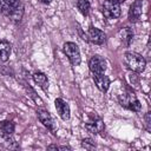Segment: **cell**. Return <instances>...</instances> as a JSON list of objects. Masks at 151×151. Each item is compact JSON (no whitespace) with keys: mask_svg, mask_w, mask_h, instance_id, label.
Returning <instances> with one entry per match:
<instances>
[{"mask_svg":"<svg viewBox=\"0 0 151 151\" xmlns=\"http://www.w3.org/2000/svg\"><path fill=\"white\" fill-rule=\"evenodd\" d=\"M39 1H40L41 4H45V5H47V4H50L52 0H39Z\"/></svg>","mask_w":151,"mask_h":151,"instance_id":"obj_23","label":"cell"},{"mask_svg":"<svg viewBox=\"0 0 151 151\" xmlns=\"http://www.w3.org/2000/svg\"><path fill=\"white\" fill-rule=\"evenodd\" d=\"M54 105H55V109H57V112H58L59 117L63 120H68L70 119V106H68V104L64 99L57 98L54 100Z\"/></svg>","mask_w":151,"mask_h":151,"instance_id":"obj_9","label":"cell"},{"mask_svg":"<svg viewBox=\"0 0 151 151\" xmlns=\"http://www.w3.org/2000/svg\"><path fill=\"white\" fill-rule=\"evenodd\" d=\"M90 2L88 0H77V8L79 9V12L86 17L88 15V12H90Z\"/></svg>","mask_w":151,"mask_h":151,"instance_id":"obj_18","label":"cell"},{"mask_svg":"<svg viewBox=\"0 0 151 151\" xmlns=\"http://www.w3.org/2000/svg\"><path fill=\"white\" fill-rule=\"evenodd\" d=\"M93 81L96 84V86L101 91V92H106L110 87V79L107 78V76H105L104 73H98V74H92Z\"/></svg>","mask_w":151,"mask_h":151,"instance_id":"obj_10","label":"cell"},{"mask_svg":"<svg viewBox=\"0 0 151 151\" xmlns=\"http://www.w3.org/2000/svg\"><path fill=\"white\" fill-rule=\"evenodd\" d=\"M22 15H24V5L21 4V2H19L13 9H12V12L8 14V17L7 18H9L12 21H14V22H18V21H20L21 19H22Z\"/></svg>","mask_w":151,"mask_h":151,"instance_id":"obj_16","label":"cell"},{"mask_svg":"<svg viewBox=\"0 0 151 151\" xmlns=\"http://www.w3.org/2000/svg\"><path fill=\"white\" fill-rule=\"evenodd\" d=\"M19 2L20 0H0V13L8 17V14Z\"/></svg>","mask_w":151,"mask_h":151,"instance_id":"obj_12","label":"cell"},{"mask_svg":"<svg viewBox=\"0 0 151 151\" xmlns=\"http://www.w3.org/2000/svg\"><path fill=\"white\" fill-rule=\"evenodd\" d=\"M37 116H38V119L40 120V123L47 127L48 130H51L52 132H54V123H53V119L51 117V114L45 111V110H38L37 111Z\"/></svg>","mask_w":151,"mask_h":151,"instance_id":"obj_11","label":"cell"},{"mask_svg":"<svg viewBox=\"0 0 151 151\" xmlns=\"http://www.w3.org/2000/svg\"><path fill=\"white\" fill-rule=\"evenodd\" d=\"M88 68L92 74L104 73L106 70V60L100 55H93L88 61Z\"/></svg>","mask_w":151,"mask_h":151,"instance_id":"obj_6","label":"cell"},{"mask_svg":"<svg viewBox=\"0 0 151 151\" xmlns=\"http://www.w3.org/2000/svg\"><path fill=\"white\" fill-rule=\"evenodd\" d=\"M145 127L147 131H151V112L145 114Z\"/></svg>","mask_w":151,"mask_h":151,"instance_id":"obj_22","label":"cell"},{"mask_svg":"<svg viewBox=\"0 0 151 151\" xmlns=\"http://www.w3.org/2000/svg\"><path fill=\"white\" fill-rule=\"evenodd\" d=\"M33 80L35 84H38L39 87H41L44 91H47L48 88V79L46 77V74H44L42 72H35L33 73Z\"/></svg>","mask_w":151,"mask_h":151,"instance_id":"obj_14","label":"cell"},{"mask_svg":"<svg viewBox=\"0 0 151 151\" xmlns=\"http://www.w3.org/2000/svg\"><path fill=\"white\" fill-rule=\"evenodd\" d=\"M119 38H120V41L125 45V46H130L132 40H133V31L130 28V27H124L119 31L118 33Z\"/></svg>","mask_w":151,"mask_h":151,"instance_id":"obj_13","label":"cell"},{"mask_svg":"<svg viewBox=\"0 0 151 151\" xmlns=\"http://www.w3.org/2000/svg\"><path fill=\"white\" fill-rule=\"evenodd\" d=\"M15 129V124L12 120H2L0 122V132L1 136H12Z\"/></svg>","mask_w":151,"mask_h":151,"instance_id":"obj_15","label":"cell"},{"mask_svg":"<svg viewBox=\"0 0 151 151\" xmlns=\"http://www.w3.org/2000/svg\"><path fill=\"white\" fill-rule=\"evenodd\" d=\"M85 129L92 134L104 136V133H105V124H104L103 119L99 116H97L96 113L90 114L88 120L85 124Z\"/></svg>","mask_w":151,"mask_h":151,"instance_id":"obj_3","label":"cell"},{"mask_svg":"<svg viewBox=\"0 0 151 151\" xmlns=\"http://www.w3.org/2000/svg\"><path fill=\"white\" fill-rule=\"evenodd\" d=\"M12 51V45L7 40H1L0 41V60L7 61L8 57Z\"/></svg>","mask_w":151,"mask_h":151,"instance_id":"obj_17","label":"cell"},{"mask_svg":"<svg viewBox=\"0 0 151 151\" xmlns=\"http://www.w3.org/2000/svg\"><path fill=\"white\" fill-rule=\"evenodd\" d=\"M81 146L86 150H93V149H96V143L91 138H84L81 140Z\"/></svg>","mask_w":151,"mask_h":151,"instance_id":"obj_19","label":"cell"},{"mask_svg":"<svg viewBox=\"0 0 151 151\" xmlns=\"http://www.w3.org/2000/svg\"><path fill=\"white\" fill-rule=\"evenodd\" d=\"M103 14L106 19H117L120 15V4L114 0H105L103 4Z\"/></svg>","mask_w":151,"mask_h":151,"instance_id":"obj_5","label":"cell"},{"mask_svg":"<svg viewBox=\"0 0 151 151\" xmlns=\"http://www.w3.org/2000/svg\"><path fill=\"white\" fill-rule=\"evenodd\" d=\"M124 63L129 70L134 73H140L145 70L146 60L136 52H126L124 54Z\"/></svg>","mask_w":151,"mask_h":151,"instance_id":"obj_1","label":"cell"},{"mask_svg":"<svg viewBox=\"0 0 151 151\" xmlns=\"http://www.w3.org/2000/svg\"><path fill=\"white\" fill-rule=\"evenodd\" d=\"M143 12V0H134L129 9V20L131 22H136L140 19Z\"/></svg>","mask_w":151,"mask_h":151,"instance_id":"obj_8","label":"cell"},{"mask_svg":"<svg viewBox=\"0 0 151 151\" xmlns=\"http://www.w3.org/2000/svg\"><path fill=\"white\" fill-rule=\"evenodd\" d=\"M63 50H64V53L66 54V57L68 58V60L71 61V64L73 66H78L81 61V57H80V51H79V47L77 44L74 42H65L64 46H63Z\"/></svg>","mask_w":151,"mask_h":151,"instance_id":"obj_4","label":"cell"},{"mask_svg":"<svg viewBox=\"0 0 151 151\" xmlns=\"http://www.w3.org/2000/svg\"><path fill=\"white\" fill-rule=\"evenodd\" d=\"M25 88H26V91H27V93H28V96L32 98V99H34L35 101H40V99L35 96V92L33 91V88L29 86V85H27V84H25Z\"/></svg>","mask_w":151,"mask_h":151,"instance_id":"obj_20","label":"cell"},{"mask_svg":"<svg viewBox=\"0 0 151 151\" xmlns=\"http://www.w3.org/2000/svg\"><path fill=\"white\" fill-rule=\"evenodd\" d=\"M114 1H117V2H118V4H122V2H124V1H125V0H114Z\"/></svg>","mask_w":151,"mask_h":151,"instance_id":"obj_24","label":"cell"},{"mask_svg":"<svg viewBox=\"0 0 151 151\" xmlns=\"http://www.w3.org/2000/svg\"><path fill=\"white\" fill-rule=\"evenodd\" d=\"M87 40H90L92 44L101 45L106 40V34L101 29L93 27V26H90V28L87 31Z\"/></svg>","mask_w":151,"mask_h":151,"instance_id":"obj_7","label":"cell"},{"mask_svg":"<svg viewBox=\"0 0 151 151\" xmlns=\"http://www.w3.org/2000/svg\"><path fill=\"white\" fill-rule=\"evenodd\" d=\"M118 100H119V104L127 110H131L133 112H140V110H142L140 101L137 99L136 94L131 91H126V92L122 93L119 96Z\"/></svg>","mask_w":151,"mask_h":151,"instance_id":"obj_2","label":"cell"},{"mask_svg":"<svg viewBox=\"0 0 151 151\" xmlns=\"http://www.w3.org/2000/svg\"><path fill=\"white\" fill-rule=\"evenodd\" d=\"M47 150H71V147H70V146H66V145L60 146V145L51 144V145H48V146H47Z\"/></svg>","mask_w":151,"mask_h":151,"instance_id":"obj_21","label":"cell"}]
</instances>
